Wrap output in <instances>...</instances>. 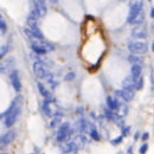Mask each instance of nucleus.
<instances>
[{
    "instance_id": "1",
    "label": "nucleus",
    "mask_w": 154,
    "mask_h": 154,
    "mask_svg": "<svg viewBox=\"0 0 154 154\" xmlns=\"http://www.w3.org/2000/svg\"><path fill=\"white\" fill-rule=\"evenodd\" d=\"M21 106H23V98H21V96H17L13 100V102L11 103L10 108L5 113L1 114V116L5 118L4 124L6 127L10 128L16 123V121L18 120L19 115H20V111H21Z\"/></svg>"
},
{
    "instance_id": "2",
    "label": "nucleus",
    "mask_w": 154,
    "mask_h": 154,
    "mask_svg": "<svg viewBox=\"0 0 154 154\" xmlns=\"http://www.w3.org/2000/svg\"><path fill=\"white\" fill-rule=\"evenodd\" d=\"M128 49L132 54H135V55H144L147 52V44L145 42H140V41H136V42H131L129 45H128Z\"/></svg>"
},
{
    "instance_id": "3",
    "label": "nucleus",
    "mask_w": 154,
    "mask_h": 154,
    "mask_svg": "<svg viewBox=\"0 0 154 154\" xmlns=\"http://www.w3.org/2000/svg\"><path fill=\"white\" fill-rule=\"evenodd\" d=\"M33 71H34V75L38 77V78H46V77L50 75L47 68L45 67V64L43 62H39V60L34 62Z\"/></svg>"
},
{
    "instance_id": "4",
    "label": "nucleus",
    "mask_w": 154,
    "mask_h": 154,
    "mask_svg": "<svg viewBox=\"0 0 154 154\" xmlns=\"http://www.w3.org/2000/svg\"><path fill=\"white\" fill-rule=\"evenodd\" d=\"M71 134V131H70V123L69 122H64L57 132V141L59 142H64Z\"/></svg>"
},
{
    "instance_id": "5",
    "label": "nucleus",
    "mask_w": 154,
    "mask_h": 154,
    "mask_svg": "<svg viewBox=\"0 0 154 154\" xmlns=\"http://www.w3.org/2000/svg\"><path fill=\"white\" fill-rule=\"evenodd\" d=\"M141 8H142V3H141V1L134 3L131 6V8H129V13H128V17H127V21L128 23H134V20L139 16V13L142 11Z\"/></svg>"
},
{
    "instance_id": "6",
    "label": "nucleus",
    "mask_w": 154,
    "mask_h": 154,
    "mask_svg": "<svg viewBox=\"0 0 154 154\" xmlns=\"http://www.w3.org/2000/svg\"><path fill=\"white\" fill-rule=\"evenodd\" d=\"M31 42V46H37V47H42L44 50H46L47 52L49 51H52L55 47L52 44H50L49 42L44 41V39H41V38H34V39L30 41Z\"/></svg>"
},
{
    "instance_id": "7",
    "label": "nucleus",
    "mask_w": 154,
    "mask_h": 154,
    "mask_svg": "<svg viewBox=\"0 0 154 154\" xmlns=\"http://www.w3.org/2000/svg\"><path fill=\"white\" fill-rule=\"evenodd\" d=\"M10 78H11V83L13 85L14 90L17 93H19L21 90V82H20V78H19V74L17 70H13L10 75Z\"/></svg>"
},
{
    "instance_id": "8",
    "label": "nucleus",
    "mask_w": 154,
    "mask_h": 154,
    "mask_svg": "<svg viewBox=\"0 0 154 154\" xmlns=\"http://www.w3.org/2000/svg\"><path fill=\"white\" fill-rule=\"evenodd\" d=\"M132 36L134 38H139V39H145V38L147 37V31H146L144 25L140 24V25H136V26L133 29Z\"/></svg>"
},
{
    "instance_id": "9",
    "label": "nucleus",
    "mask_w": 154,
    "mask_h": 154,
    "mask_svg": "<svg viewBox=\"0 0 154 154\" xmlns=\"http://www.w3.org/2000/svg\"><path fill=\"white\" fill-rule=\"evenodd\" d=\"M116 95H119L120 97L123 98L124 102H129L134 98V90H132V89H124L123 88V90L121 91H116Z\"/></svg>"
},
{
    "instance_id": "10",
    "label": "nucleus",
    "mask_w": 154,
    "mask_h": 154,
    "mask_svg": "<svg viewBox=\"0 0 154 154\" xmlns=\"http://www.w3.org/2000/svg\"><path fill=\"white\" fill-rule=\"evenodd\" d=\"M37 87H38V90H39L41 95H42L46 101H50V102L54 101V97H52V95H51V93L47 90V89H46L42 83H37Z\"/></svg>"
},
{
    "instance_id": "11",
    "label": "nucleus",
    "mask_w": 154,
    "mask_h": 154,
    "mask_svg": "<svg viewBox=\"0 0 154 154\" xmlns=\"http://www.w3.org/2000/svg\"><path fill=\"white\" fill-rule=\"evenodd\" d=\"M62 152L63 153H71V152H75L76 149H78L77 145L75 144V141H69V142H64L62 145Z\"/></svg>"
},
{
    "instance_id": "12",
    "label": "nucleus",
    "mask_w": 154,
    "mask_h": 154,
    "mask_svg": "<svg viewBox=\"0 0 154 154\" xmlns=\"http://www.w3.org/2000/svg\"><path fill=\"white\" fill-rule=\"evenodd\" d=\"M14 136H16V132H13V131H10V132H7L6 134H4V135L1 136V146L10 145L12 141L14 140Z\"/></svg>"
},
{
    "instance_id": "13",
    "label": "nucleus",
    "mask_w": 154,
    "mask_h": 154,
    "mask_svg": "<svg viewBox=\"0 0 154 154\" xmlns=\"http://www.w3.org/2000/svg\"><path fill=\"white\" fill-rule=\"evenodd\" d=\"M122 85L124 89H132V90H134V89H136V80L133 78L132 76H128L124 78Z\"/></svg>"
},
{
    "instance_id": "14",
    "label": "nucleus",
    "mask_w": 154,
    "mask_h": 154,
    "mask_svg": "<svg viewBox=\"0 0 154 154\" xmlns=\"http://www.w3.org/2000/svg\"><path fill=\"white\" fill-rule=\"evenodd\" d=\"M107 104H108V108L113 111H116V109L119 108L120 106V102L116 100V98H114L113 96H108L107 97Z\"/></svg>"
},
{
    "instance_id": "15",
    "label": "nucleus",
    "mask_w": 154,
    "mask_h": 154,
    "mask_svg": "<svg viewBox=\"0 0 154 154\" xmlns=\"http://www.w3.org/2000/svg\"><path fill=\"white\" fill-rule=\"evenodd\" d=\"M141 71H142V65H139V64H133L132 71H131V76L133 77V78L138 80L139 77H141Z\"/></svg>"
},
{
    "instance_id": "16",
    "label": "nucleus",
    "mask_w": 154,
    "mask_h": 154,
    "mask_svg": "<svg viewBox=\"0 0 154 154\" xmlns=\"http://www.w3.org/2000/svg\"><path fill=\"white\" fill-rule=\"evenodd\" d=\"M128 60H129L132 64H139V65H142L144 64L142 57H140V55H135V54H132L129 57H128Z\"/></svg>"
},
{
    "instance_id": "17",
    "label": "nucleus",
    "mask_w": 154,
    "mask_h": 154,
    "mask_svg": "<svg viewBox=\"0 0 154 154\" xmlns=\"http://www.w3.org/2000/svg\"><path fill=\"white\" fill-rule=\"evenodd\" d=\"M43 111H44V114L46 115L47 118H50V116H52V110H51V108H50V101H44L43 102Z\"/></svg>"
},
{
    "instance_id": "18",
    "label": "nucleus",
    "mask_w": 154,
    "mask_h": 154,
    "mask_svg": "<svg viewBox=\"0 0 154 154\" xmlns=\"http://www.w3.org/2000/svg\"><path fill=\"white\" fill-rule=\"evenodd\" d=\"M11 63H13V59H12V58L7 59L6 62H5V60L1 62V67H0V70H1L3 74H5V72L8 71V69L11 68V67H10V64H11Z\"/></svg>"
},
{
    "instance_id": "19",
    "label": "nucleus",
    "mask_w": 154,
    "mask_h": 154,
    "mask_svg": "<svg viewBox=\"0 0 154 154\" xmlns=\"http://www.w3.org/2000/svg\"><path fill=\"white\" fill-rule=\"evenodd\" d=\"M127 114V106L124 103H122V102H120V106L119 108L116 109V115H119V116H124V115Z\"/></svg>"
},
{
    "instance_id": "20",
    "label": "nucleus",
    "mask_w": 154,
    "mask_h": 154,
    "mask_svg": "<svg viewBox=\"0 0 154 154\" xmlns=\"http://www.w3.org/2000/svg\"><path fill=\"white\" fill-rule=\"evenodd\" d=\"M74 141H75V144L77 145V147L80 148V147H82V146H83V142L85 141V139H84V136H82V135H78V136H77V138L74 140Z\"/></svg>"
},
{
    "instance_id": "21",
    "label": "nucleus",
    "mask_w": 154,
    "mask_h": 154,
    "mask_svg": "<svg viewBox=\"0 0 154 154\" xmlns=\"http://www.w3.org/2000/svg\"><path fill=\"white\" fill-rule=\"evenodd\" d=\"M90 135H91V138L94 139V140H96V141H98L100 140V136H98V133H97V131H96V128L93 126L91 128H90Z\"/></svg>"
},
{
    "instance_id": "22",
    "label": "nucleus",
    "mask_w": 154,
    "mask_h": 154,
    "mask_svg": "<svg viewBox=\"0 0 154 154\" xmlns=\"http://www.w3.org/2000/svg\"><path fill=\"white\" fill-rule=\"evenodd\" d=\"M32 50L34 51L37 55H45V54L47 52L46 50H44V49H42V47H37V46H32Z\"/></svg>"
},
{
    "instance_id": "23",
    "label": "nucleus",
    "mask_w": 154,
    "mask_h": 154,
    "mask_svg": "<svg viewBox=\"0 0 154 154\" xmlns=\"http://www.w3.org/2000/svg\"><path fill=\"white\" fill-rule=\"evenodd\" d=\"M144 18H145V17H144V12H142V11H141V12H140V13H139V16L136 17V19L134 20V23H135V24H138V25H140V24H142V21H144Z\"/></svg>"
},
{
    "instance_id": "24",
    "label": "nucleus",
    "mask_w": 154,
    "mask_h": 154,
    "mask_svg": "<svg viewBox=\"0 0 154 154\" xmlns=\"http://www.w3.org/2000/svg\"><path fill=\"white\" fill-rule=\"evenodd\" d=\"M7 52H8V46L7 45H3L1 46V50H0V57L4 58Z\"/></svg>"
},
{
    "instance_id": "25",
    "label": "nucleus",
    "mask_w": 154,
    "mask_h": 154,
    "mask_svg": "<svg viewBox=\"0 0 154 154\" xmlns=\"http://www.w3.org/2000/svg\"><path fill=\"white\" fill-rule=\"evenodd\" d=\"M122 138H123V135H120V136H118V138H115V139H113L110 142L114 145V146H116V145H119V144H121V141H122Z\"/></svg>"
},
{
    "instance_id": "26",
    "label": "nucleus",
    "mask_w": 154,
    "mask_h": 154,
    "mask_svg": "<svg viewBox=\"0 0 154 154\" xmlns=\"http://www.w3.org/2000/svg\"><path fill=\"white\" fill-rule=\"evenodd\" d=\"M142 85H144V80H142V77H139V78L136 80V89H138V90L142 89Z\"/></svg>"
},
{
    "instance_id": "27",
    "label": "nucleus",
    "mask_w": 154,
    "mask_h": 154,
    "mask_svg": "<svg viewBox=\"0 0 154 154\" xmlns=\"http://www.w3.org/2000/svg\"><path fill=\"white\" fill-rule=\"evenodd\" d=\"M0 29H1V33H3V34L6 32V29H7L6 24H5L4 19H3V17H1V20H0Z\"/></svg>"
},
{
    "instance_id": "28",
    "label": "nucleus",
    "mask_w": 154,
    "mask_h": 154,
    "mask_svg": "<svg viewBox=\"0 0 154 154\" xmlns=\"http://www.w3.org/2000/svg\"><path fill=\"white\" fill-rule=\"evenodd\" d=\"M75 78V74L74 72H69L65 77H64V80H65V81H70V80H74Z\"/></svg>"
},
{
    "instance_id": "29",
    "label": "nucleus",
    "mask_w": 154,
    "mask_h": 154,
    "mask_svg": "<svg viewBox=\"0 0 154 154\" xmlns=\"http://www.w3.org/2000/svg\"><path fill=\"white\" fill-rule=\"evenodd\" d=\"M60 121V118L59 116H56L54 120H52V122H51V127H56L57 126V123Z\"/></svg>"
},
{
    "instance_id": "30",
    "label": "nucleus",
    "mask_w": 154,
    "mask_h": 154,
    "mask_svg": "<svg viewBox=\"0 0 154 154\" xmlns=\"http://www.w3.org/2000/svg\"><path fill=\"white\" fill-rule=\"evenodd\" d=\"M147 149H148V145H147V144H144L142 146H141V148H140V153H141V154H145Z\"/></svg>"
},
{
    "instance_id": "31",
    "label": "nucleus",
    "mask_w": 154,
    "mask_h": 154,
    "mask_svg": "<svg viewBox=\"0 0 154 154\" xmlns=\"http://www.w3.org/2000/svg\"><path fill=\"white\" fill-rule=\"evenodd\" d=\"M129 131H131V127H124V128H123V131H122V133H123V136H124V135H128V133H129Z\"/></svg>"
},
{
    "instance_id": "32",
    "label": "nucleus",
    "mask_w": 154,
    "mask_h": 154,
    "mask_svg": "<svg viewBox=\"0 0 154 154\" xmlns=\"http://www.w3.org/2000/svg\"><path fill=\"white\" fill-rule=\"evenodd\" d=\"M148 136H149V135H148V133H145V134L142 135V141H146V140L148 139Z\"/></svg>"
},
{
    "instance_id": "33",
    "label": "nucleus",
    "mask_w": 154,
    "mask_h": 154,
    "mask_svg": "<svg viewBox=\"0 0 154 154\" xmlns=\"http://www.w3.org/2000/svg\"><path fill=\"white\" fill-rule=\"evenodd\" d=\"M151 17L154 18V8H152V11H151Z\"/></svg>"
},
{
    "instance_id": "34",
    "label": "nucleus",
    "mask_w": 154,
    "mask_h": 154,
    "mask_svg": "<svg viewBox=\"0 0 154 154\" xmlns=\"http://www.w3.org/2000/svg\"><path fill=\"white\" fill-rule=\"evenodd\" d=\"M51 3H54V4H56V3H58V0H50Z\"/></svg>"
},
{
    "instance_id": "35",
    "label": "nucleus",
    "mask_w": 154,
    "mask_h": 154,
    "mask_svg": "<svg viewBox=\"0 0 154 154\" xmlns=\"http://www.w3.org/2000/svg\"><path fill=\"white\" fill-rule=\"evenodd\" d=\"M152 50L154 51V41H153V43H152Z\"/></svg>"
},
{
    "instance_id": "36",
    "label": "nucleus",
    "mask_w": 154,
    "mask_h": 154,
    "mask_svg": "<svg viewBox=\"0 0 154 154\" xmlns=\"http://www.w3.org/2000/svg\"><path fill=\"white\" fill-rule=\"evenodd\" d=\"M38 1H41V3H43V4H45V0H38Z\"/></svg>"
},
{
    "instance_id": "37",
    "label": "nucleus",
    "mask_w": 154,
    "mask_h": 154,
    "mask_svg": "<svg viewBox=\"0 0 154 154\" xmlns=\"http://www.w3.org/2000/svg\"><path fill=\"white\" fill-rule=\"evenodd\" d=\"M3 154H5V153H3Z\"/></svg>"
}]
</instances>
